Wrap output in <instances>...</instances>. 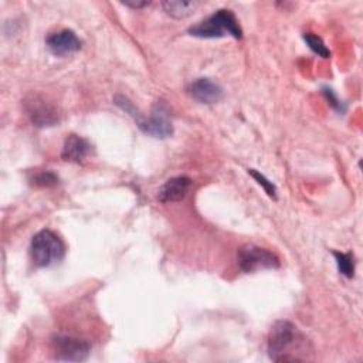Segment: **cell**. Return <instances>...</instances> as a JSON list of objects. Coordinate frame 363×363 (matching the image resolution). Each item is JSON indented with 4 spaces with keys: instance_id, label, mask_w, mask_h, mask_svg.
I'll use <instances>...</instances> for the list:
<instances>
[{
    "instance_id": "cell-1",
    "label": "cell",
    "mask_w": 363,
    "mask_h": 363,
    "mask_svg": "<svg viewBox=\"0 0 363 363\" xmlns=\"http://www.w3.org/2000/svg\"><path fill=\"white\" fill-rule=\"evenodd\" d=\"M306 337L288 320H278L272 325L268 335V354L275 362H299L306 360Z\"/></svg>"
},
{
    "instance_id": "cell-2",
    "label": "cell",
    "mask_w": 363,
    "mask_h": 363,
    "mask_svg": "<svg viewBox=\"0 0 363 363\" xmlns=\"http://www.w3.org/2000/svg\"><path fill=\"white\" fill-rule=\"evenodd\" d=\"M187 33L199 38H220L225 35L234 38L242 37V30L231 10H217L199 24L190 27Z\"/></svg>"
},
{
    "instance_id": "cell-3",
    "label": "cell",
    "mask_w": 363,
    "mask_h": 363,
    "mask_svg": "<svg viewBox=\"0 0 363 363\" xmlns=\"http://www.w3.org/2000/svg\"><path fill=\"white\" fill-rule=\"evenodd\" d=\"M30 251L37 267H50L64 258L65 245L54 231L41 230L33 237Z\"/></svg>"
},
{
    "instance_id": "cell-4",
    "label": "cell",
    "mask_w": 363,
    "mask_h": 363,
    "mask_svg": "<svg viewBox=\"0 0 363 363\" xmlns=\"http://www.w3.org/2000/svg\"><path fill=\"white\" fill-rule=\"evenodd\" d=\"M139 129L156 139H166L173 133V125L170 119L169 106L163 101H157L153 108L152 113L147 119H145L140 112L133 118Z\"/></svg>"
},
{
    "instance_id": "cell-5",
    "label": "cell",
    "mask_w": 363,
    "mask_h": 363,
    "mask_svg": "<svg viewBox=\"0 0 363 363\" xmlns=\"http://www.w3.org/2000/svg\"><path fill=\"white\" fill-rule=\"evenodd\" d=\"M24 111L31 123L38 128L54 126L60 122V113L57 106L45 96L37 92H31L24 98Z\"/></svg>"
},
{
    "instance_id": "cell-6",
    "label": "cell",
    "mask_w": 363,
    "mask_h": 363,
    "mask_svg": "<svg viewBox=\"0 0 363 363\" xmlns=\"http://www.w3.org/2000/svg\"><path fill=\"white\" fill-rule=\"evenodd\" d=\"M237 259L240 268L248 274L261 269L279 268V258L274 252L254 244L242 245L237 252Z\"/></svg>"
},
{
    "instance_id": "cell-7",
    "label": "cell",
    "mask_w": 363,
    "mask_h": 363,
    "mask_svg": "<svg viewBox=\"0 0 363 363\" xmlns=\"http://www.w3.org/2000/svg\"><path fill=\"white\" fill-rule=\"evenodd\" d=\"M51 350L57 360L82 362L89 356L91 346L88 342L71 335H55L51 339Z\"/></svg>"
},
{
    "instance_id": "cell-8",
    "label": "cell",
    "mask_w": 363,
    "mask_h": 363,
    "mask_svg": "<svg viewBox=\"0 0 363 363\" xmlns=\"http://www.w3.org/2000/svg\"><path fill=\"white\" fill-rule=\"evenodd\" d=\"M45 45L51 54L57 57H62V55H69L79 51L82 47V41L78 38V35L72 30L62 28L60 31L51 33L45 38Z\"/></svg>"
},
{
    "instance_id": "cell-9",
    "label": "cell",
    "mask_w": 363,
    "mask_h": 363,
    "mask_svg": "<svg viewBox=\"0 0 363 363\" xmlns=\"http://www.w3.org/2000/svg\"><path fill=\"white\" fill-rule=\"evenodd\" d=\"M189 94L197 102L211 105L223 98V88L210 78H197L190 84Z\"/></svg>"
},
{
    "instance_id": "cell-10",
    "label": "cell",
    "mask_w": 363,
    "mask_h": 363,
    "mask_svg": "<svg viewBox=\"0 0 363 363\" xmlns=\"http://www.w3.org/2000/svg\"><path fill=\"white\" fill-rule=\"evenodd\" d=\"M191 179L187 176H176L164 182V184L157 191V199L162 203L180 201L186 197L191 187Z\"/></svg>"
},
{
    "instance_id": "cell-11",
    "label": "cell",
    "mask_w": 363,
    "mask_h": 363,
    "mask_svg": "<svg viewBox=\"0 0 363 363\" xmlns=\"http://www.w3.org/2000/svg\"><path fill=\"white\" fill-rule=\"evenodd\" d=\"M91 150H92V146L86 139H84L78 135H69L64 142V146L61 150V157L65 162L79 163L89 156Z\"/></svg>"
},
{
    "instance_id": "cell-12",
    "label": "cell",
    "mask_w": 363,
    "mask_h": 363,
    "mask_svg": "<svg viewBox=\"0 0 363 363\" xmlns=\"http://www.w3.org/2000/svg\"><path fill=\"white\" fill-rule=\"evenodd\" d=\"M200 6L199 1H180V0H167L162 3L164 13L173 18H186Z\"/></svg>"
},
{
    "instance_id": "cell-13",
    "label": "cell",
    "mask_w": 363,
    "mask_h": 363,
    "mask_svg": "<svg viewBox=\"0 0 363 363\" xmlns=\"http://www.w3.org/2000/svg\"><path fill=\"white\" fill-rule=\"evenodd\" d=\"M335 259H336V265L339 272L346 277V278H352L354 275V258L352 252H337L333 251Z\"/></svg>"
},
{
    "instance_id": "cell-14",
    "label": "cell",
    "mask_w": 363,
    "mask_h": 363,
    "mask_svg": "<svg viewBox=\"0 0 363 363\" xmlns=\"http://www.w3.org/2000/svg\"><path fill=\"white\" fill-rule=\"evenodd\" d=\"M302 37H303V41L308 44V47H309L315 54H318V55L322 57V58H329V57H330L329 48L325 45L323 40H322L319 35H316V34H313V33H305Z\"/></svg>"
},
{
    "instance_id": "cell-15",
    "label": "cell",
    "mask_w": 363,
    "mask_h": 363,
    "mask_svg": "<svg viewBox=\"0 0 363 363\" xmlns=\"http://www.w3.org/2000/svg\"><path fill=\"white\" fill-rule=\"evenodd\" d=\"M248 173L257 180V183H258L259 186L264 187V190L267 191V194H268L269 197L277 199V187H275V184H274L271 180H268L262 173H259V172L255 170V169H248Z\"/></svg>"
},
{
    "instance_id": "cell-16",
    "label": "cell",
    "mask_w": 363,
    "mask_h": 363,
    "mask_svg": "<svg viewBox=\"0 0 363 363\" xmlns=\"http://www.w3.org/2000/svg\"><path fill=\"white\" fill-rule=\"evenodd\" d=\"M33 182H34L35 186L51 187V186H55L58 183V177L52 172H41V173H37L33 177Z\"/></svg>"
},
{
    "instance_id": "cell-17",
    "label": "cell",
    "mask_w": 363,
    "mask_h": 363,
    "mask_svg": "<svg viewBox=\"0 0 363 363\" xmlns=\"http://www.w3.org/2000/svg\"><path fill=\"white\" fill-rule=\"evenodd\" d=\"M322 92H323V95L326 96V99L330 102V105L337 111V112H345V105H343V102L336 96V94L333 92V89H330V88H328V86H323L322 88Z\"/></svg>"
},
{
    "instance_id": "cell-18",
    "label": "cell",
    "mask_w": 363,
    "mask_h": 363,
    "mask_svg": "<svg viewBox=\"0 0 363 363\" xmlns=\"http://www.w3.org/2000/svg\"><path fill=\"white\" fill-rule=\"evenodd\" d=\"M126 7H132V9H142L150 4V1H123L122 3Z\"/></svg>"
}]
</instances>
